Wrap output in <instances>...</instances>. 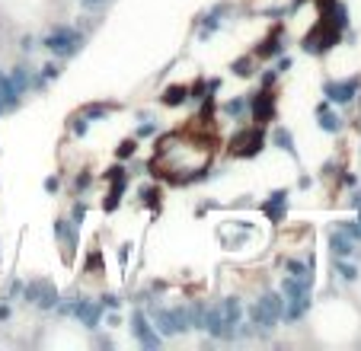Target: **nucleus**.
<instances>
[{
  "mask_svg": "<svg viewBox=\"0 0 361 351\" xmlns=\"http://www.w3.org/2000/svg\"><path fill=\"white\" fill-rule=\"evenodd\" d=\"M39 48H42V39H39V35H32V32H23V35H20V54H23V58H32Z\"/></svg>",
  "mask_w": 361,
  "mask_h": 351,
  "instance_id": "nucleus-25",
  "label": "nucleus"
},
{
  "mask_svg": "<svg viewBox=\"0 0 361 351\" xmlns=\"http://www.w3.org/2000/svg\"><path fill=\"white\" fill-rule=\"evenodd\" d=\"M298 185H300V189H310V185H314V179H310V176H300Z\"/></svg>",
  "mask_w": 361,
  "mask_h": 351,
  "instance_id": "nucleus-43",
  "label": "nucleus"
},
{
  "mask_svg": "<svg viewBox=\"0 0 361 351\" xmlns=\"http://www.w3.org/2000/svg\"><path fill=\"white\" fill-rule=\"evenodd\" d=\"M160 102H164L166 109L185 106V102H189V87H185V83H176V87H166V90H164V96H160Z\"/></svg>",
  "mask_w": 361,
  "mask_h": 351,
  "instance_id": "nucleus-22",
  "label": "nucleus"
},
{
  "mask_svg": "<svg viewBox=\"0 0 361 351\" xmlns=\"http://www.w3.org/2000/svg\"><path fill=\"white\" fill-rule=\"evenodd\" d=\"M342 185H348V189H355V185H358V176H355V173H345V176H342Z\"/></svg>",
  "mask_w": 361,
  "mask_h": 351,
  "instance_id": "nucleus-40",
  "label": "nucleus"
},
{
  "mask_svg": "<svg viewBox=\"0 0 361 351\" xmlns=\"http://www.w3.org/2000/svg\"><path fill=\"white\" fill-rule=\"evenodd\" d=\"M281 80V74L275 68H266V70H259V90H275V83Z\"/></svg>",
  "mask_w": 361,
  "mask_h": 351,
  "instance_id": "nucleus-31",
  "label": "nucleus"
},
{
  "mask_svg": "<svg viewBox=\"0 0 361 351\" xmlns=\"http://www.w3.org/2000/svg\"><path fill=\"white\" fill-rule=\"evenodd\" d=\"M39 70H42V77L51 83V80H58V77H61V61H55V58H51V61H45Z\"/></svg>",
  "mask_w": 361,
  "mask_h": 351,
  "instance_id": "nucleus-32",
  "label": "nucleus"
},
{
  "mask_svg": "<svg viewBox=\"0 0 361 351\" xmlns=\"http://www.w3.org/2000/svg\"><path fill=\"white\" fill-rule=\"evenodd\" d=\"M90 189H93V173H90V169H80V173L74 176V192L77 195H87Z\"/></svg>",
  "mask_w": 361,
  "mask_h": 351,
  "instance_id": "nucleus-28",
  "label": "nucleus"
},
{
  "mask_svg": "<svg viewBox=\"0 0 361 351\" xmlns=\"http://www.w3.org/2000/svg\"><path fill=\"white\" fill-rule=\"evenodd\" d=\"M285 48H288V35H285V29L281 26H275L272 32L266 35V39L259 42V45H256V58H259V61H272V58H279V54H285Z\"/></svg>",
  "mask_w": 361,
  "mask_h": 351,
  "instance_id": "nucleus-13",
  "label": "nucleus"
},
{
  "mask_svg": "<svg viewBox=\"0 0 361 351\" xmlns=\"http://www.w3.org/2000/svg\"><path fill=\"white\" fill-rule=\"evenodd\" d=\"M317 115V125H320V131H326V135H342V128H345V118H342L339 106H333V102H317L314 109Z\"/></svg>",
  "mask_w": 361,
  "mask_h": 351,
  "instance_id": "nucleus-12",
  "label": "nucleus"
},
{
  "mask_svg": "<svg viewBox=\"0 0 361 351\" xmlns=\"http://www.w3.org/2000/svg\"><path fill=\"white\" fill-rule=\"evenodd\" d=\"M58 297H61V290L48 281V278H29V281H23L20 304L32 307V310L51 313V310H55V304H58Z\"/></svg>",
  "mask_w": 361,
  "mask_h": 351,
  "instance_id": "nucleus-3",
  "label": "nucleus"
},
{
  "mask_svg": "<svg viewBox=\"0 0 361 351\" xmlns=\"http://www.w3.org/2000/svg\"><path fill=\"white\" fill-rule=\"evenodd\" d=\"M361 96V77L352 74V77H329L323 80V99L333 102V106H352L355 99Z\"/></svg>",
  "mask_w": 361,
  "mask_h": 351,
  "instance_id": "nucleus-5",
  "label": "nucleus"
},
{
  "mask_svg": "<svg viewBox=\"0 0 361 351\" xmlns=\"http://www.w3.org/2000/svg\"><path fill=\"white\" fill-rule=\"evenodd\" d=\"M90 125H93V122H90V118H83V115L77 112L74 118H71V135H74V137H87Z\"/></svg>",
  "mask_w": 361,
  "mask_h": 351,
  "instance_id": "nucleus-30",
  "label": "nucleus"
},
{
  "mask_svg": "<svg viewBox=\"0 0 361 351\" xmlns=\"http://www.w3.org/2000/svg\"><path fill=\"white\" fill-rule=\"evenodd\" d=\"M96 345H99V348H116V342H112L109 335H96Z\"/></svg>",
  "mask_w": 361,
  "mask_h": 351,
  "instance_id": "nucleus-41",
  "label": "nucleus"
},
{
  "mask_svg": "<svg viewBox=\"0 0 361 351\" xmlns=\"http://www.w3.org/2000/svg\"><path fill=\"white\" fill-rule=\"evenodd\" d=\"M131 179H122V183H109V189H106V198H102V208L106 211H116L118 204H122V195L128 192Z\"/></svg>",
  "mask_w": 361,
  "mask_h": 351,
  "instance_id": "nucleus-21",
  "label": "nucleus"
},
{
  "mask_svg": "<svg viewBox=\"0 0 361 351\" xmlns=\"http://www.w3.org/2000/svg\"><path fill=\"white\" fill-rule=\"evenodd\" d=\"M137 198H141L147 208H160V189L157 185H144V189H137Z\"/></svg>",
  "mask_w": 361,
  "mask_h": 351,
  "instance_id": "nucleus-29",
  "label": "nucleus"
},
{
  "mask_svg": "<svg viewBox=\"0 0 361 351\" xmlns=\"http://www.w3.org/2000/svg\"><path fill=\"white\" fill-rule=\"evenodd\" d=\"M141 122L135 125V135L131 137H137V141H144V137H157L160 135V118L157 115H150V112H141L137 115Z\"/></svg>",
  "mask_w": 361,
  "mask_h": 351,
  "instance_id": "nucleus-20",
  "label": "nucleus"
},
{
  "mask_svg": "<svg viewBox=\"0 0 361 351\" xmlns=\"http://www.w3.org/2000/svg\"><path fill=\"white\" fill-rule=\"evenodd\" d=\"M112 109L116 106H109V102H87V106L80 109V115L90 118V122H102V118H109L112 115Z\"/></svg>",
  "mask_w": 361,
  "mask_h": 351,
  "instance_id": "nucleus-24",
  "label": "nucleus"
},
{
  "mask_svg": "<svg viewBox=\"0 0 361 351\" xmlns=\"http://www.w3.org/2000/svg\"><path fill=\"white\" fill-rule=\"evenodd\" d=\"M77 4H80V10H87V13H102L112 0H77Z\"/></svg>",
  "mask_w": 361,
  "mask_h": 351,
  "instance_id": "nucleus-34",
  "label": "nucleus"
},
{
  "mask_svg": "<svg viewBox=\"0 0 361 351\" xmlns=\"http://www.w3.org/2000/svg\"><path fill=\"white\" fill-rule=\"evenodd\" d=\"M102 179H106V185H109V183H122V179H131V176H128V166L118 160V163H112V166L102 173Z\"/></svg>",
  "mask_w": 361,
  "mask_h": 351,
  "instance_id": "nucleus-26",
  "label": "nucleus"
},
{
  "mask_svg": "<svg viewBox=\"0 0 361 351\" xmlns=\"http://www.w3.org/2000/svg\"><path fill=\"white\" fill-rule=\"evenodd\" d=\"M42 189H45L48 195H58V192H61V176H48L45 183H42Z\"/></svg>",
  "mask_w": 361,
  "mask_h": 351,
  "instance_id": "nucleus-37",
  "label": "nucleus"
},
{
  "mask_svg": "<svg viewBox=\"0 0 361 351\" xmlns=\"http://www.w3.org/2000/svg\"><path fill=\"white\" fill-rule=\"evenodd\" d=\"M218 307H221V316H224L227 332H231L237 323H243V319H246V304H243V297H237V294H227V297H221ZM227 332H224V338H227Z\"/></svg>",
  "mask_w": 361,
  "mask_h": 351,
  "instance_id": "nucleus-15",
  "label": "nucleus"
},
{
  "mask_svg": "<svg viewBox=\"0 0 361 351\" xmlns=\"http://www.w3.org/2000/svg\"><path fill=\"white\" fill-rule=\"evenodd\" d=\"M256 61H259V58H256V54H243V58H233L231 61V74L233 77H252L256 74Z\"/></svg>",
  "mask_w": 361,
  "mask_h": 351,
  "instance_id": "nucleus-23",
  "label": "nucleus"
},
{
  "mask_svg": "<svg viewBox=\"0 0 361 351\" xmlns=\"http://www.w3.org/2000/svg\"><path fill=\"white\" fill-rule=\"evenodd\" d=\"M135 154H137V137H125L116 147V160H122V163H128Z\"/></svg>",
  "mask_w": 361,
  "mask_h": 351,
  "instance_id": "nucleus-27",
  "label": "nucleus"
},
{
  "mask_svg": "<svg viewBox=\"0 0 361 351\" xmlns=\"http://www.w3.org/2000/svg\"><path fill=\"white\" fill-rule=\"evenodd\" d=\"M39 39H42V48H45L55 61L64 64L83 51L90 35L83 32L80 26H74V23H51V26L45 29V35H39Z\"/></svg>",
  "mask_w": 361,
  "mask_h": 351,
  "instance_id": "nucleus-1",
  "label": "nucleus"
},
{
  "mask_svg": "<svg viewBox=\"0 0 361 351\" xmlns=\"http://www.w3.org/2000/svg\"><path fill=\"white\" fill-rule=\"evenodd\" d=\"M288 208H291V192L288 189H275L269 198L259 202V211L269 217L272 223H281L288 217Z\"/></svg>",
  "mask_w": 361,
  "mask_h": 351,
  "instance_id": "nucleus-11",
  "label": "nucleus"
},
{
  "mask_svg": "<svg viewBox=\"0 0 361 351\" xmlns=\"http://www.w3.org/2000/svg\"><path fill=\"white\" fill-rule=\"evenodd\" d=\"M128 332H131V342L141 345V348H147V351H154V348L164 345V335L154 329V323L147 319L144 307H137V304H135V310H131V316H128Z\"/></svg>",
  "mask_w": 361,
  "mask_h": 351,
  "instance_id": "nucleus-6",
  "label": "nucleus"
},
{
  "mask_svg": "<svg viewBox=\"0 0 361 351\" xmlns=\"http://www.w3.org/2000/svg\"><path fill=\"white\" fill-rule=\"evenodd\" d=\"M55 313L58 319H74V323H80L87 332H96L102 326V304L93 297H87V294H71V297H58L55 304Z\"/></svg>",
  "mask_w": 361,
  "mask_h": 351,
  "instance_id": "nucleus-2",
  "label": "nucleus"
},
{
  "mask_svg": "<svg viewBox=\"0 0 361 351\" xmlns=\"http://www.w3.org/2000/svg\"><path fill=\"white\" fill-rule=\"evenodd\" d=\"M333 275L339 278L342 284H355L361 278V265L355 262L352 256H333Z\"/></svg>",
  "mask_w": 361,
  "mask_h": 351,
  "instance_id": "nucleus-19",
  "label": "nucleus"
},
{
  "mask_svg": "<svg viewBox=\"0 0 361 351\" xmlns=\"http://www.w3.org/2000/svg\"><path fill=\"white\" fill-rule=\"evenodd\" d=\"M128 250H131L128 243H125V246H118V262H122V265H128Z\"/></svg>",
  "mask_w": 361,
  "mask_h": 351,
  "instance_id": "nucleus-42",
  "label": "nucleus"
},
{
  "mask_svg": "<svg viewBox=\"0 0 361 351\" xmlns=\"http://www.w3.org/2000/svg\"><path fill=\"white\" fill-rule=\"evenodd\" d=\"M269 137H266V125H237V135L231 137V156L240 160H250V156H259L266 150Z\"/></svg>",
  "mask_w": 361,
  "mask_h": 351,
  "instance_id": "nucleus-4",
  "label": "nucleus"
},
{
  "mask_svg": "<svg viewBox=\"0 0 361 351\" xmlns=\"http://www.w3.org/2000/svg\"><path fill=\"white\" fill-rule=\"evenodd\" d=\"M269 144H272L275 150H281V154H288L291 160H298V144H294V131L285 128V125H275L272 135H269Z\"/></svg>",
  "mask_w": 361,
  "mask_h": 351,
  "instance_id": "nucleus-18",
  "label": "nucleus"
},
{
  "mask_svg": "<svg viewBox=\"0 0 361 351\" xmlns=\"http://www.w3.org/2000/svg\"><path fill=\"white\" fill-rule=\"evenodd\" d=\"M329 252H333V256H352L355 259L358 240H355L352 233H345L339 223H333V227H329Z\"/></svg>",
  "mask_w": 361,
  "mask_h": 351,
  "instance_id": "nucleus-16",
  "label": "nucleus"
},
{
  "mask_svg": "<svg viewBox=\"0 0 361 351\" xmlns=\"http://www.w3.org/2000/svg\"><path fill=\"white\" fill-rule=\"evenodd\" d=\"M272 68H275V70H279V74H281V77H285V74H288V70H291V68H294V58H291V54H279V58H275V64H272Z\"/></svg>",
  "mask_w": 361,
  "mask_h": 351,
  "instance_id": "nucleus-35",
  "label": "nucleus"
},
{
  "mask_svg": "<svg viewBox=\"0 0 361 351\" xmlns=\"http://www.w3.org/2000/svg\"><path fill=\"white\" fill-rule=\"evenodd\" d=\"M342 42V32H336V29H329V26H323V23H317L310 32L304 35V42H300V48H304L307 54H329L336 45Z\"/></svg>",
  "mask_w": 361,
  "mask_h": 351,
  "instance_id": "nucleus-7",
  "label": "nucleus"
},
{
  "mask_svg": "<svg viewBox=\"0 0 361 351\" xmlns=\"http://www.w3.org/2000/svg\"><path fill=\"white\" fill-rule=\"evenodd\" d=\"M23 106V96L16 93V87L10 83V77H7V70L0 68V115H10V112H16V109Z\"/></svg>",
  "mask_w": 361,
  "mask_h": 351,
  "instance_id": "nucleus-17",
  "label": "nucleus"
},
{
  "mask_svg": "<svg viewBox=\"0 0 361 351\" xmlns=\"http://www.w3.org/2000/svg\"><path fill=\"white\" fill-rule=\"evenodd\" d=\"M227 16H231V4H214L212 10H204L198 20V39H212L214 32H221Z\"/></svg>",
  "mask_w": 361,
  "mask_h": 351,
  "instance_id": "nucleus-10",
  "label": "nucleus"
},
{
  "mask_svg": "<svg viewBox=\"0 0 361 351\" xmlns=\"http://www.w3.org/2000/svg\"><path fill=\"white\" fill-rule=\"evenodd\" d=\"M221 115H224L227 122H233V125H246L250 122V93L227 96V99L221 102Z\"/></svg>",
  "mask_w": 361,
  "mask_h": 351,
  "instance_id": "nucleus-14",
  "label": "nucleus"
},
{
  "mask_svg": "<svg viewBox=\"0 0 361 351\" xmlns=\"http://www.w3.org/2000/svg\"><path fill=\"white\" fill-rule=\"evenodd\" d=\"M275 109H279L275 90H256V93H250V122L269 125L275 118Z\"/></svg>",
  "mask_w": 361,
  "mask_h": 351,
  "instance_id": "nucleus-9",
  "label": "nucleus"
},
{
  "mask_svg": "<svg viewBox=\"0 0 361 351\" xmlns=\"http://www.w3.org/2000/svg\"><path fill=\"white\" fill-rule=\"evenodd\" d=\"M51 233H55L58 246H61V252H64V262H71V259H74L77 243H80V223H74L71 217H55Z\"/></svg>",
  "mask_w": 361,
  "mask_h": 351,
  "instance_id": "nucleus-8",
  "label": "nucleus"
},
{
  "mask_svg": "<svg viewBox=\"0 0 361 351\" xmlns=\"http://www.w3.org/2000/svg\"><path fill=\"white\" fill-rule=\"evenodd\" d=\"M13 319V300H0V323H10Z\"/></svg>",
  "mask_w": 361,
  "mask_h": 351,
  "instance_id": "nucleus-38",
  "label": "nucleus"
},
{
  "mask_svg": "<svg viewBox=\"0 0 361 351\" xmlns=\"http://www.w3.org/2000/svg\"><path fill=\"white\" fill-rule=\"evenodd\" d=\"M352 208H355V211H361V183L355 185V192H352Z\"/></svg>",
  "mask_w": 361,
  "mask_h": 351,
  "instance_id": "nucleus-39",
  "label": "nucleus"
},
{
  "mask_svg": "<svg viewBox=\"0 0 361 351\" xmlns=\"http://www.w3.org/2000/svg\"><path fill=\"white\" fill-rule=\"evenodd\" d=\"M99 304H102V310H122V297H118L116 290H106V294H99Z\"/></svg>",
  "mask_w": 361,
  "mask_h": 351,
  "instance_id": "nucleus-33",
  "label": "nucleus"
},
{
  "mask_svg": "<svg viewBox=\"0 0 361 351\" xmlns=\"http://www.w3.org/2000/svg\"><path fill=\"white\" fill-rule=\"evenodd\" d=\"M71 221H74V223H83V217H87V202H74V204H71Z\"/></svg>",
  "mask_w": 361,
  "mask_h": 351,
  "instance_id": "nucleus-36",
  "label": "nucleus"
}]
</instances>
